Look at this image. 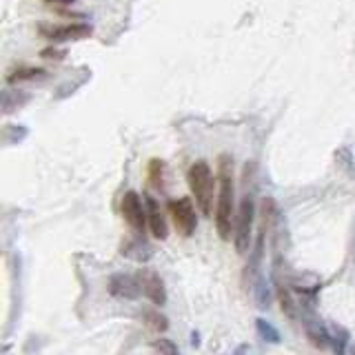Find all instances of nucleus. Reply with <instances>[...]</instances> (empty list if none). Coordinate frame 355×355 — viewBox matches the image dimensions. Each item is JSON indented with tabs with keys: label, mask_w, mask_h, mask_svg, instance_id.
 <instances>
[{
	"label": "nucleus",
	"mask_w": 355,
	"mask_h": 355,
	"mask_svg": "<svg viewBox=\"0 0 355 355\" xmlns=\"http://www.w3.org/2000/svg\"><path fill=\"white\" fill-rule=\"evenodd\" d=\"M186 182H189V189L193 193L195 204L200 207V211L204 215L211 213V202H213V193H215V180L211 173V166L204 160H198L189 166L186 171Z\"/></svg>",
	"instance_id": "f03ea898"
},
{
	"label": "nucleus",
	"mask_w": 355,
	"mask_h": 355,
	"mask_svg": "<svg viewBox=\"0 0 355 355\" xmlns=\"http://www.w3.org/2000/svg\"><path fill=\"white\" fill-rule=\"evenodd\" d=\"M122 218L127 224L135 231L142 233V229L147 227V204H142L140 195L135 191H127L122 198Z\"/></svg>",
	"instance_id": "39448f33"
},
{
	"label": "nucleus",
	"mask_w": 355,
	"mask_h": 355,
	"mask_svg": "<svg viewBox=\"0 0 355 355\" xmlns=\"http://www.w3.org/2000/svg\"><path fill=\"white\" fill-rule=\"evenodd\" d=\"M144 204H147V227L151 229L153 238L166 240V236H169V227H166V220L160 211V204L155 202V198H151V195H144Z\"/></svg>",
	"instance_id": "1a4fd4ad"
},
{
	"label": "nucleus",
	"mask_w": 355,
	"mask_h": 355,
	"mask_svg": "<svg viewBox=\"0 0 355 355\" xmlns=\"http://www.w3.org/2000/svg\"><path fill=\"white\" fill-rule=\"evenodd\" d=\"M247 349H249L247 344H240V347L236 349V353H233V355H247Z\"/></svg>",
	"instance_id": "aec40b11"
},
{
	"label": "nucleus",
	"mask_w": 355,
	"mask_h": 355,
	"mask_svg": "<svg viewBox=\"0 0 355 355\" xmlns=\"http://www.w3.org/2000/svg\"><path fill=\"white\" fill-rule=\"evenodd\" d=\"M233 213H236V189L231 158L220 155L218 160V204H215V231L220 240H229L233 233Z\"/></svg>",
	"instance_id": "f257e3e1"
},
{
	"label": "nucleus",
	"mask_w": 355,
	"mask_h": 355,
	"mask_svg": "<svg viewBox=\"0 0 355 355\" xmlns=\"http://www.w3.org/2000/svg\"><path fill=\"white\" fill-rule=\"evenodd\" d=\"M256 329H258V333H260V338H262L265 342H269V344H280L282 342V338H280V331L271 325L269 320H265V318H258L256 320Z\"/></svg>",
	"instance_id": "ddd939ff"
},
{
	"label": "nucleus",
	"mask_w": 355,
	"mask_h": 355,
	"mask_svg": "<svg viewBox=\"0 0 355 355\" xmlns=\"http://www.w3.org/2000/svg\"><path fill=\"white\" fill-rule=\"evenodd\" d=\"M351 355H355V347H353V349H351Z\"/></svg>",
	"instance_id": "412c9836"
},
{
	"label": "nucleus",
	"mask_w": 355,
	"mask_h": 355,
	"mask_svg": "<svg viewBox=\"0 0 355 355\" xmlns=\"http://www.w3.org/2000/svg\"><path fill=\"white\" fill-rule=\"evenodd\" d=\"M253 294H256V302L260 309H269L271 307V287L269 282L265 280V276H260L253 282Z\"/></svg>",
	"instance_id": "f8f14e48"
},
{
	"label": "nucleus",
	"mask_w": 355,
	"mask_h": 355,
	"mask_svg": "<svg viewBox=\"0 0 355 355\" xmlns=\"http://www.w3.org/2000/svg\"><path fill=\"white\" fill-rule=\"evenodd\" d=\"M142 320H144V327L153 333H162L169 329V320H166L162 313H158L155 309H144L142 311Z\"/></svg>",
	"instance_id": "9b49d317"
},
{
	"label": "nucleus",
	"mask_w": 355,
	"mask_h": 355,
	"mask_svg": "<svg viewBox=\"0 0 355 355\" xmlns=\"http://www.w3.org/2000/svg\"><path fill=\"white\" fill-rule=\"evenodd\" d=\"M305 331H307L309 342H311L316 349H327L329 344H331V338H329L327 327L322 325V322H320L318 318L309 316V313H305Z\"/></svg>",
	"instance_id": "9d476101"
},
{
	"label": "nucleus",
	"mask_w": 355,
	"mask_h": 355,
	"mask_svg": "<svg viewBox=\"0 0 355 355\" xmlns=\"http://www.w3.org/2000/svg\"><path fill=\"white\" fill-rule=\"evenodd\" d=\"M45 76L43 69H18L14 71L12 76H9V82H20V80H34V78H40Z\"/></svg>",
	"instance_id": "f3484780"
},
{
	"label": "nucleus",
	"mask_w": 355,
	"mask_h": 355,
	"mask_svg": "<svg viewBox=\"0 0 355 355\" xmlns=\"http://www.w3.org/2000/svg\"><path fill=\"white\" fill-rule=\"evenodd\" d=\"M40 34H45L51 43H67V40H82L91 36V27L85 23H71L62 27H40Z\"/></svg>",
	"instance_id": "6e6552de"
},
{
	"label": "nucleus",
	"mask_w": 355,
	"mask_h": 355,
	"mask_svg": "<svg viewBox=\"0 0 355 355\" xmlns=\"http://www.w3.org/2000/svg\"><path fill=\"white\" fill-rule=\"evenodd\" d=\"M278 300H280L282 313H285L287 318L294 320V318L298 316V311H296V300H294V296L289 294V289H287V287L278 285Z\"/></svg>",
	"instance_id": "4468645a"
},
{
	"label": "nucleus",
	"mask_w": 355,
	"mask_h": 355,
	"mask_svg": "<svg viewBox=\"0 0 355 355\" xmlns=\"http://www.w3.org/2000/svg\"><path fill=\"white\" fill-rule=\"evenodd\" d=\"M329 338H331V347L333 351H336V355H344V351H347V344H349V333L336 327L329 331Z\"/></svg>",
	"instance_id": "2eb2a0df"
},
{
	"label": "nucleus",
	"mask_w": 355,
	"mask_h": 355,
	"mask_svg": "<svg viewBox=\"0 0 355 355\" xmlns=\"http://www.w3.org/2000/svg\"><path fill=\"white\" fill-rule=\"evenodd\" d=\"M138 280H140L142 294L147 296L155 307L166 305V287H164V282H162L158 271L142 269V271H138Z\"/></svg>",
	"instance_id": "0eeeda50"
},
{
	"label": "nucleus",
	"mask_w": 355,
	"mask_h": 355,
	"mask_svg": "<svg viewBox=\"0 0 355 355\" xmlns=\"http://www.w3.org/2000/svg\"><path fill=\"white\" fill-rule=\"evenodd\" d=\"M107 291H109V296L118 298V300H135L142 294V287H140L138 276L113 274L107 282Z\"/></svg>",
	"instance_id": "423d86ee"
},
{
	"label": "nucleus",
	"mask_w": 355,
	"mask_h": 355,
	"mask_svg": "<svg viewBox=\"0 0 355 355\" xmlns=\"http://www.w3.org/2000/svg\"><path fill=\"white\" fill-rule=\"evenodd\" d=\"M162 169H164V164H162V160H151V164H149V171H151V180H153V184H162Z\"/></svg>",
	"instance_id": "a211bd4d"
},
{
	"label": "nucleus",
	"mask_w": 355,
	"mask_h": 355,
	"mask_svg": "<svg viewBox=\"0 0 355 355\" xmlns=\"http://www.w3.org/2000/svg\"><path fill=\"white\" fill-rule=\"evenodd\" d=\"M151 349H153L155 355H180V351H178L175 344H173L171 340H166V338L155 340V342L151 344Z\"/></svg>",
	"instance_id": "dca6fc26"
},
{
	"label": "nucleus",
	"mask_w": 355,
	"mask_h": 355,
	"mask_svg": "<svg viewBox=\"0 0 355 355\" xmlns=\"http://www.w3.org/2000/svg\"><path fill=\"white\" fill-rule=\"evenodd\" d=\"M169 213H171V220H173V227L175 231L189 238L193 236L195 227H198V215L193 211V204L189 198H178V200H171L169 202Z\"/></svg>",
	"instance_id": "20e7f679"
},
{
	"label": "nucleus",
	"mask_w": 355,
	"mask_h": 355,
	"mask_svg": "<svg viewBox=\"0 0 355 355\" xmlns=\"http://www.w3.org/2000/svg\"><path fill=\"white\" fill-rule=\"evenodd\" d=\"M253 220H256V202H253V195H244V200L240 202L236 222H233V242H236V251L240 256H247V251L251 249Z\"/></svg>",
	"instance_id": "7ed1b4c3"
},
{
	"label": "nucleus",
	"mask_w": 355,
	"mask_h": 355,
	"mask_svg": "<svg viewBox=\"0 0 355 355\" xmlns=\"http://www.w3.org/2000/svg\"><path fill=\"white\" fill-rule=\"evenodd\" d=\"M45 3H54V5H71V3H76V0H45Z\"/></svg>",
	"instance_id": "6ab92c4d"
}]
</instances>
